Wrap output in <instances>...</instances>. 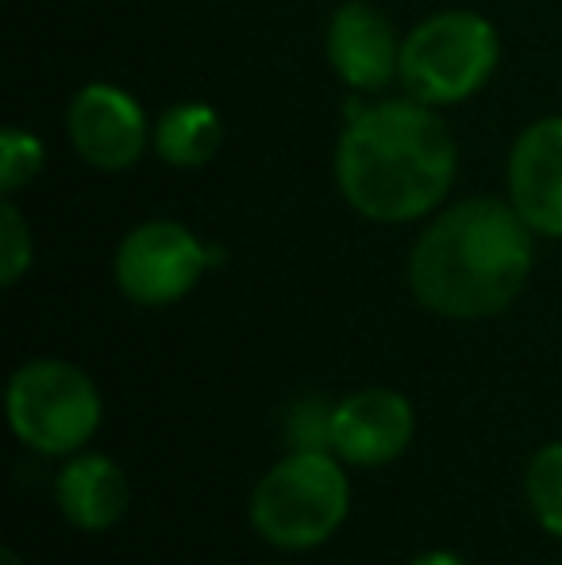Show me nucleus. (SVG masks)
<instances>
[{
  "label": "nucleus",
  "mask_w": 562,
  "mask_h": 565,
  "mask_svg": "<svg viewBox=\"0 0 562 565\" xmlns=\"http://www.w3.org/2000/svg\"><path fill=\"white\" fill-rule=\"evenodd\" d=\"M409 565H466L458 554H447V551H427V554H421V558H413Z\"/></svg>",
  "instance_id": "obj_17"
},
{
  "label": "nucleus",
  "mask_w": 562,
  "mask_h": 565,
  "mask_svg": "<svg viewBox=\"0 0 562 565\" xmlns=\"http://www.w3.org/2000/svg\"><path fill=\"white\" fill-rule=\"evenodd\" d=\"M524 497L540 527L562 539V443H548L532 454L524 473Z\"/></svg>",
  "instance_id": "obj_13"
},
{
  "label": "nucleus",
  "mask_w": 562,
  "mask_h": 565,
  "mask_svg": "<svg viewBox=\"0 0 562 565\" xmlns=\"http://www.w3.org/2000/svg\"><path fill=\"white\" fill-rule=\"evenodd\" d=\"M216 262V246H204L178 220H147L116 246L113 274L131 305L166 308L185 300Z\"/></svg>",
  "instance_id": "obj_6"
},
{
  "label": "nucleus",
  "mask_w": 562,
  "mask_h": 565,
  "mask_svg": "<svg viewBox=\"0 0 562 565\" xmlns=\"http://www.w3.org/2000/svg\"><path fill=\"white\" fill-rule=\"evenodd\" d=\"M331 427H336V404H328L324 396H300L285 412V443H289V450H331Z\"/></svg>",
  "instance_id": "obj_15"
},
{
  "label": "nucleus",
  "mask_w": 562,
  "mask_h": 565,
  "mask_svg": "<svg viewBox=\"0 0 562 565\" xmlns=\"http://www.w3.org/2000/svg\"><path fill=\"white\" fill-rule=\"evenodd\" d=\"M54 500L77 531H108L128 515V473L108 454L77 450L54 481Z\"/></svg>",
  "instance_id": "obj_11"
},
{
  "label": "nucleus",
  "mask_w": 562,
  "mask_h": 565,
  "mask_svg": "<svg viewBox=\"0 0 562 565\" xmlns=\"http://www.w3.org/2000/svg\"><path fill=\"white\" fill-rule=\"evenodd\" d=\"M66 131L74 150L93 170L120 173L142 158L150 142V127L139 100L124 93L120 85L93 82L70 100Z\"/></svg>",
  "instance_id": "obj_7"
},
{
  "label": "nucleus",
  "mask_w": 562,
  "mask_h": 565,
  "mask_svg": "<svg viewBox=\"0 0 562 565\" xmlns=\"http://www.w3.org/2000/svg\"><path fill=\"white\" fill-rule=\"evenodd\" d=\"M458 173V147L432 105L413 97L374 100L347 119L336 147L343 201L374 224L432 216Z\"/></svg>",
  "instance_id": "obj_1"
},
{
  "label": "nucleus",
  "mask_w": 562,
  "mask_h": 565,
  "mask_svg": "<svg viewBox=\"0 0 562 565\" xmlns=\"http://www.w3.org/2000/svg\"><path fill=\"white\" fill-rule=\"evenodd\" d=\"M351 512V481L331 450H289L251 492V523L278 551H316Z\"/></svg>",
  "instance_id": "obj_3"
},
{
  "label": "nucleus",
  "mask_w": 562,
  "mask_h": 565,
  "mask_svg": "<svg viewBox=\"0 0 562 565\" xmlns=\"http://www.w3.org/2000/svg\"><path fill=\"white\" fill-rule=\"evenodd\" d=\"M100 388L82 365L35 358L8 381V427L43 458H70L100 431Z\"/></svg>",
  "instance_id": "obj_5"
},
{
  "label": "nucleus",
  "mask_w": 562,
  "mask_h": 565,
  "mask_svg": "<svg viewBox=\"0 0 562 565\" xmlns=\"http://www.w3.org/2000/svg\"><path fill=\"white\" fill-rule=\"evenodd\" d=\"M4 565H23V558L15 551H4Z\"/></svg>",
  "instance_id": "obj_18"
},
{
  "label": "nucleus",
  "mask_w": 562,
  "mask_h": 565,
  "mask_svg": "<svg viewBox=\"0 0 562 565\" xmlns=\"http://www.w3.org/2000/svg\"><path fill=\"white\" fill-rule=\"evenodd\" d=\"M31 227L23 220V212L12 204V196H4L0 204V281L15 285L31 269Z\"/></svg>",
  "instance_id": "obj_16"
},
{
  "label": "nucleus",
  "mask_w": 562,
  "mask_h": 565,
  "mask_svg": "<svg viewBox=\"0 0 562 565\" xmlns=\"http://www.w3.org/2000/svg\"><path fill=\"white\" fill-rule=\"evenodd\" d=\"M509 204L536 235L562 238V116L536 119L512 142Z\"/></svg>",
  "instance_id": "obj_10"
},
{
  "label": "nucleus",
  "mask_w": 562,
  "mask_h": 565,
  "mask_svg": "<svg viewBox=\"0 0 562 565\" xmlns=\"http://www.w3.org/2000/svg\"><path fill=\"white\" fill-rule=\"evenodd\" d=\"M43 162H46V150L31 131H23L15 124L0 131V193L4 196L20 193L28 181H35Z\"/></svg>",
  "instance_id": "obj_14"
},
{
  "label": "nucleus",
  "mask_w": 562,
  "mask_h": 565,
  "mask_svg": "<svg viewBox=\"0 0 562 565\" xmlns=\"http://www.w3.org/2000/svg\"><path fill=\"white\" fill-rule=\"evenodd\" d=\"M278 565H282V562H278Z\"/></svg>",
  "instance_id": "obj_19"
},
{
  "label": "nucleus",
  "mask_w": 562,
  "mask_h": 565,
  "mask_svg": "<svg viewBox=\"0 0 562 565\" xmlns=\"http://www.w3.org/2000/svg\"><path fill=\"white\" fill-rule=\"evenodd\" d=\"M416 435V412L393 388H359L336 404L331 450L343 466L378 469L397 461Z\"/></svg>",
  "instance_id": "obj_8"
},
{
  "label": "nucleus",
  "mask_w": 562,
  "mask_h": 565,
  "mask_svg": "<svg viewBox=\"0 0 562 565\" xmlns=\"http://www.w3.org/2000/svg\"><path fill=\"white\" fill-rule=\"evenodd\" d=\"M501 58L497 28L478 12H435L401 43V89L432 108L470 100L486 89Z\"/></svg>",
  "instance_id": "obj_4"
},
{
  "label": "nucleus",
  "mask_w": 562,
  "mask_h": 565,
  "mask_svg": "<svg viewBox=\"0 0 562 565\" xmlns=\"http://www.w3.org/2000/svg\"><path fill=\"white\" fill-rule=\"evenodd\" d=\"M224 127H220L216 108L189 100V105L166 108L155 127V150L173 170H201L216 158Z\"/></svg>",
  "instance_id": "obj_12"
},
{
  "label": "nucleus",
  "mask_w": 562,
  "mask_h": 565,
  "mask_svg": "<svg viewBox=\"0 0 562 565\" xmlns=\"http://www.w3.org/2000/svg\"><path fill=\"white\" fill-rule=\"evenodd\" d=\"M401 43L390 15L367 0H347L336 8L324 35V51L343 85L354 93H382L401 74Z\"/></svg>",
  "instance_id": "obj_9"
},
{
  "label": "nucleus",
  "mask_w": 562,
  "mask_h": 565,
  "mask_svg": "<svg viewBox=\"0 0 562 565\" xmlns=\"http://www.w3.org/2000/svg\"><path fill=\"white\" fill-rule=\"evenodd\" d=\"M536 231L509 201L470 196L432 220L409 254V285L443 320H489L524 292Z\"/></svg>",
  "instance_id": "obj_2"
}]
</instances>
